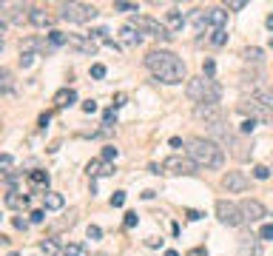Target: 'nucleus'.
I'll return each instance as SVG.
<instances>
[{
    "mask_svg": "<svg viewBox=\"0 0 273 256\" xmlns=\"http://www.w3.org/2000/svg\"><path fill=\"white\" fill-rule=\"evenodd\" d=\"M102 236V231L97 228V225H89V239H100Z\"/></svg>",
    "mask_w": 273,
    "mask_h": 256,
    "instance_id": "45",
    "label": "nucleus"
},
{
    "mask_svg": "<svg viewBox=\"0 0 273 256\" xmlns=\"http://www.w3.org/2000/svg\"><path fill=\"white\" fill-rule=\"evenodd\" d=\"M253 128H256V120H245V123L239 126V131H242V134H250Z\"/></svg>",
    "mask_w": 273,
    "mask_h": 256,
    "instance_id": "42",
    "label": "nucleus"
},
{
    "mask_svg": "<svg viewBox=\"0 0 273 256\" xmlns=\"http://www.w3.org/2000/svg\"><path fill=\"white\" fill-rule=\"evenodd\" d=\"M77 100V94H74V88H63V91L54 97V103H57V108H66V105H71Z\"/></svg>",
    "mask_w": 273,
    "mask_h": 256,
    "instance_id": "21",
    "label": "nucleus"
},
{
    "mask_svg": "<svg viewBox=\"0 0 273 256\" xmlns=\"http://www.w3.org/2000/svg\"><path fill=\"white\" fill-rule=\"evenodd\" d=\"M68 48H74V51H80V54L94 57V54H97V40L83 37V35H71V37H68Z\"/></svg>",
    "mask_w": 273,
    "mask_h": 256,
    "instance_id": "11",
    "label": "nucleus"
},
{
    "mask_svg": "<svg viewBox=\"0 0 273 256\" xmlns=\"http://www.w3.org/2000/svg\"><path fill=\"white\" fill-rule=\"evenodd\" d=\"M236 108H239V111H242L245 117H248V120H262V123H268V120L273 117L271 108H265V105L256 100V97H250V100H242Z\"/></svg>",
    "mask_w": 273,
    "mask_h": 256,
    "instance_id": "8",
    "label": "nucleus"
},
{
    "mask_svg": "<svg viewBox=\"0 0 273 256\" xmlns=\"http://www.w3.org/2000/svg\"><path fill=\"white\" fill-rule=\"evenodd\" d=\"M97 14L100 12H97L94 6H89V3H63V6H60V17L68 20V23H89Z\"/></svg>",
    "mask_w": 273,
    "mask_h": 256,
    "instance_id": "5",
    "label": "nucleus"
},
{
    "mask_svg": "<svg viewBox=\"0 0 273 256\" xmlns=\"http://www.w3.org/2000/svg\"><path fill=\"white\" fill-rule=\"evenodd\" d=\"M120 105H125V94H117V97H114V108H120Z\"/></svg>",
    "mask_w": 273,
    "mask_h": 256,
    "instance_id": "50",
    "label": "nucleus"
},
{
    "mask_svg": "<svg viewBox=\"0 0 273 256\" xmlns=\"http://www.w3.org/2000/svg\"><path fill=\"white\" fill-rule=\"evenodd\" d=\"M14 228H20V231H26V228H29V222H26V219H14Z\"/></svg>",
    "mask_w": 273,
    "mask_h": 256,
    "instance_id": "52",
    "label": "nucleus"
},
{
    "mask_svg": "<svg viewBox=\"0 0 273 256\" xmlns=\"http://www.w3.org/2000/svg\"><path fill=\"white\" fill-rule=\"evenodd\" d=\"M20 63H23V66H32V63H34V54L23 51V54H20Z\"/></svg>",
    "mask_w": 273,
    "mask_h": 256,
    "instance_id": "47",
    "label": "nucleus"
},
{
    "mask_svg": "<svg viewBox=\"0 0 273 256\" xmlns=\"http://www.w3.org/2000/svg\"><path fill=\"white\" fill-rule=\"evenodd\" d=\"M114 9H117V12H139V6H136V3H125V0H117V3H114Z\"/></svg>",
    "mask_w": 273,
    "mask_h": 256,
    "instance_id": "31",
    "label": "nucleus"
},
{
    "mask_svg": "<svg viewBox=\"0 0 273 256\" xmlns=\"http://www.w3.org/2000/svg\"><path fill=\"white\" fill-rule=\"evenodd\" d=\"M228 145L233 148V157H236V160H248L250 151H253V148L248 145V140H242V137H233V140L228 142Z\"/></svg>",
    "mask_w": 273,
    "mask_h": 256,
    "instance_id": "17",
    "label": "nucleus"
},
{
    "mask_svg": "<svg viewBox=\"0 0 273 256\" xmlns=\"http://www.w3.org/2000/svg\"><path fill=\"white\" fill-rule=\"evenodd\" d=\"M86 171H89V176H108V174H114V168L108 163H102V160H91Z\"/></svg>",
    "mask_w": 273,
    "mask_h": 256,
    "instance_id": "18",
    "label": "nucleus"
},
{
    "mask_svg": "<svg viewBox=\"0 0 273 256\" xmlns=\"http://www.w3.org/2000/svg\"><path fill=\"white\" fill-rule=\"evenodd\" d=\"M165 256H180V254H177V251H168V254H165Z\"/></svg>",
    "mask_w": 273,
    "mask_h": 256,
    "instance_id": "55",
    "label": "nucleus"
},
{
    "mask_svg": "<svg viewBox=\"0 0 273 256\" xmlns=\"http://www.w3.org/2000/svg\"><path fill=\"white\" fill-rule=\"evenodd\" d=\"M83 111H86V114H94V111H97V103H94V100H86V103H83Z\"/></svg>",
    "mask_w": 273,
    "mask_h": 256,
    "instance_id": "44",
    "label": "nucleus"
},
{
    "mask_svg": "<svg viewBox=\"0 0 273 256\" xmlns=\"http://www.w3.org/2000/svg\"><path fill=\"white\" fill-rule=\"evenodd\" d=\"M120 35H123V43H125V46H139V40H142V35H139V32H136L131 23H125Z\"/></svg>",
    "mask_w": 273,
    "mask_h": 256,
    "instance_id": "20",
    "label": "nucleus"
},
{
    "mask_svg": "<svg viewBox=\"0 0 273 256\" xmlns=\"http://www.w3.org/2000/svg\"><path fill=\"white\" fill-rule=\"evenodd\" d=\"M6 205H9V208H20V205H29V197H17V191H9V197H6Z\"/></svg>",
    "mask_w": 273,
    "mask_h": 256,
    "instance_id": "27",
    "label": "nucleus"
},
{
    "mask_svg": "<svg viewBox=\"0 0 273 256\" xmlns=\"http://www.w3.org/2000/svg\"><path fill=\"white\" fill-rule=\"evenodd\" d=\"M145 69L151 71L159 83H165V85H177V83L188 80L185 63H182L174 51H168V48H151L145 54Z\"/></svg>",
    "mask_w": 273,
    "mask_h": 256,
    "instance_id": "1",
    "label": "nucleus"
},
{
    "mask_svg": "<svg viewBox=\"0 0 273 256\" xmlns=\"http://www.w3.org/2000/svg\"><path fill=\"white\" fill-rule=\"evenodd\" d=\"M100 160H102V163H111V160H117V148H114V145H105V148H102V154H100Z\"/></svg>",
    "mask_w": 273,
    "mask_h": 256,
    "instance_id": "33",
    "label": "nucleus"
},
{
    "mask_svg": "<svg viewBox=\"0 0 273 256\" xmlns=\"http://www.w3.org/2000/svg\"><path fill=\"white\" fill-rule=\"evenodd\" d=\"M214 71H216V63L214 60H205V77H214Z\"/></svg>",
    "mask_w": 273,
    "mask_h": 256,
    "instance_id": "43",
    "label": "nucleus"
},
{
    "mask_svg": "<svg viewBox=\"0 0 273 256\" xmlns=\"http://www.w3.org/2000/svg\"><path fill=\"white\" fill-rule=\"evenodd\" d=\"M162 171L165 174H174V176H191V174H196V163H193L191 157L185 154H171L168 160L162 163Z\"/></svg>",
    "mask_w": 273,
    "mask_h": 256,
    "instance_id": "6",
    "label": "nucleus"
},
{
    "mask_svg": "<svg viewBox=\"0 0 273 256\" xmlns=\"http://www.w3.org/2000/svg\"><path fill=\"white\" fill-rule=\"evenodd\" d=\"M239 251H242V256H262V242L253 239V236H242L239 239Z\"/></svg>",
    "mask_w": 273,
    "mask_h": 256,
    "instance_id": "15",
    "label": "nucleus"
},
{
    "mask_svg": "<svg viewBox=\"0 0 273 256\" xmlns=\"http://www.w3.org/2000/svg\"><path fill=\"white\" fill-rule=\"evenodd\" d=\"M46 219V211H32V222H43Z\"/></svg>",
    "mask_w": 273,
    "mask_h": 256,
    "instance_id": "48",
    "label": "nucleus"
},
{
    "mask_svg": "<svg viewBox=\"0 0 273 256\" xmlns=\"http://www.w3.org/2000/svg\"><path fill=\"white\" fill-rule=\"evenodd\" d=\"M193 117H196V120H205V123L211 126V123H219V120H222V108H219V105H193Z\"/></svg>",
    "mask_w": 273,
    "mask_h": 256,
    "instance_id": "12",
    "label": "nucleus"
},
{
    "mask_svg": "<svg viewBox=\"0 0 273 256\" xmlns=\"http://www.w3.org/2000/svg\"><path fill=\"white\" fill-rule=\"evenodd\" d=\"M91 77H94V80H102V77H105V66H102V63H94V66H91Z\"/></svg>",
    "mask_w": 273,
    "mask_h": 256,
    "instance_id": "35",
    "label": "nucleus"
},
{
    "mask_svg": "<svg viewBox=\"0 0 273 256\" xmlns=\"http://www.w3.org/2000/svg\"><path fill=\"white\" fill-rule=\"evenodd\" d=\"M29 182L32 185H48V174L46 171H29Z\"/></svg>",
    "mask_w": 273,
    "mask_h": 256,
    "instance_id": "29",
    "label": "nucleus"
},
{
    "mask_svg": "<svg viewBox=\"0 0 273 256\" xmlns=\"http://www.w3.org/2000/svg\"><path fill=\"white\" fill-rule=\"evenodd\" d=\"M253 97H256V100L265 105V108H271V111H273V88H259Z\"/></svg>",
    "mask_w": 273,
    "mask_h": 256,
    "instance_id": "26",
    "label": "nucleus"
},
{
    "mask_svg": "<svg viewBox=\"0 0 273 256\" xmlns=\"http://www.w3.org/2000/svg\"><path fill=\"white\" fill-rule=\"evenodd\" d=\"M245 60H248V63H253V66H259L262 63V48H245Z\"/></svg>",
    "mask_w": 273,
    "mask_h": 256,
    "instance_id": "30",
    "label": "nucleus"
},
{
    "mask_svg": "<svg viewBox=\"0 0 273 256\" xmlns=\"http://www.w3.org/2000/svg\"><path fill=\"white\" fill-rule=\"evenodd\" d=\"M165 23H168V32L171 29H182V26H185V17H182V12L171 9V12L165 14Z\"/></svg>",
    "mask_w": 273,
    "mask_h": 256,
    "instance_id": "23",
    "label": "nucleus"
},
{
    "mask_svg": "<svg viewBox=\"0 0 273 256\" xmlns=\"http://www.w3.org/2000/svg\"><path fill=\"white\" fill-rule=\"evenodd\" d=\"M188 100H191L193 105H219V100H222V85L214 80V77H193V80H188Z\"/></svg>",
    "mask_w": 273,
    "mask_h": 256,
    "instance_id": "3",
    "label": "nucleus"
},
{
    "mask_svg": "<svg viewBox=\"0 0 273 256\" xmlns=\"http://www.w3.org/2000/svg\"><path fill=\"white\" fill-rule=\"evenodd\" d=\"M111 123H117V111L108 108V111H105V126H111Z\"/></svg>",
    "mask_w": 273,
    "mask_h": 256,
    "instance_id": "46",
    "label": "nucleus"
},
{
    "mask_svg": "<svg viewBox=\"0 0 273 256\" xmlns=\"http://www.w3.org/2000/svg\"><path fill=\"white\" fill-rule=\"evenodd\" d=\"M9 256H17V254H9Z\"/></svg>",
    "mask_w": 273,
    "mask_h": 256,
    "instance_id": "56",
    "label": "nucleus"
},
{
    "mask_svg": "<svg viewBox=\"0 0 273 256\" xmlns=\"http://www.w3.org/2000/svg\"><path fill=\"white\" fill-rule=\"evenodd\" d=\"M125 205V194L123 191H114L111 194V208H123Z\"/></svg>",
    "mask_w": 273,
    "mask_h": 256,
    "instance_id": "34",
    "label": "nucleus"
},
{
    "mask_svg": "<svg viewBox=\"0 0 273 256\" xmlns=\"http://www.w3.org/2000/svg\"><path fill=\"white\" fill-rule=\"evenodd\" d=\"M171 148H182V140H180V137H171Z\"/></svg>",
    "mask_w": 273,
    "mask_h": 256,
    "instance_id": "53",
    "label": "nucleus"
},
{
    "mask_svg": "<svg viewBox=\"0 0 273 256\" xmlns=\"http://www.w3.org/2000/svg\"><path fill=\"white\" fill-rule=\"evenodd\" d=\"M48 43H51V46H68V35H63V32H48Z\"/></svg>",
    "mask_w": 273,
    "mask_h": 256,
    "instance_id": "28",
    "label": "nucleus"
},
{
    "mask_svg": "<svg viewBox=\"0 0 273 256\" xmlns=\"http://www.w3.org/2000/svg\"><path fill=\"white\" fill-rule=\"evenodd\" d=\"M211 43H214V46H225V43H228V32H225V29L214 32V35H211Z\"/></svg>",
    "mask_w": 273,
    "mask_h": 256,
    "instance_id": "32",
    "label": "nucleus"
},
{
    "mask_svg": "<svg viewBox=\"0 0 273 256\" xmlns=\"http://www.w3.org/2000/svg\"><path fill=\"white\" fill-rule=\"evenodd\" d=\"M245 6H248L245 0H228V9H230V12H242Z\"/></svg>",
    "mask_w": 273,
    "mask_h": 256,
    "instance_id": "39",
    "label": "nucleus"
},
{
    "mask_svg": "<svg viewBox=\"0 0 273 256\" xmlns=\"http://www.w3.org/2000/svg\"><path fill=\"white\" fill-rule=\"evenodd\" d=\"M32 26H37V29H51L54 26V14H48L46 9H32V20H29ZM54 32V29H51Z\"/></svg>",
    "mask_w": 273,
    "mask_h": 256,
    "instance_id": "14",
    "label": "nucleus"
},
{
    "mask_svg": "<svg viewBox=\"0 0 273 256\" xmlns=\"http://www.w3.org/2000/svg\"><path fill=\"white\" fill-rule=\"evenodd\" d=\"M131 26H134L139 35H151V37H157V40H162V43H171V32H168V26H162L159 20H154V17H145V14H134L131 17Z\"/></svg>",
    "mask_w": 273,
    "mask_h": 256,
    "instance_id": "4",
    "label": "nucleus"
},
{
    "mask_svg": "<svg viewBox=\"0 0 273 256\" xmlns=\"http://www.w3.org/2000/svg\"><path fill=\"white\" fill-rule=\"evenodd\" d=\"M191 23H193V29H196V32L208 29V26H211V23H208V9H205V12H202V9H196V12L191 14Z\"/></svg>",
    "mask_w": 273,
    "mask_h": 256,
    "instance_id": "22",
    "label": "nucleus"
},
{
    "mask_svg": "<svg viewBox=\"0 0 273 256\" xmlns=\"http://www.w3.org/2000/svg\"><path fill=\"white\" fill-rule=\"evenodd\" d=\"M40 251H43L46 256H63V251H60L57 239H43V242H40Z\"/></svg>",
    "mask_w": 273,
    "mask_h": 256,
    "instance_id": "25",
    "label": "nucleus"
},
{
    "mask_svg": "<svg viewBox=\"0 0 273 256\" xmlns=\"http://www.w3.org/2000/svg\"><path fill=\"white\" fill-rule=\"evenodd\" d=\"M43 202H46V211H60L63 205H66L63 194H57V191H46V194H43Z\"/></svg>",
    "mask_w": 273,
    "mask_h": 256,
    "instance_id": "19",
    "label": "nucleus"
},
{
    "mask_svg": "<svg viewBox=\"0 0 273 256\" xmlns=\"http://www.w3.org/2000/svg\"><path fill=\"white\" fill-rule=\"evenodd\" d=\"M0 77H3V91H11V71L3 69L0 71Z\"/></svg>",
    "mask_w": 273,
    "mask_h": 256,
    "instance_id": "37",
    "label": "nucleus"
},
{
    "mask_svg": "<svg viewBox=\"0 0 273 256\" xmlns=\"http://www.w3.org/2000/svg\"><path fill=\"white\" fill-rule=\"evenodd\" d=\"M253 176H256V179H268V176H271V168H268V165H256V168H253Z\"/></svg>",
    "mask_w": 273,
    "mask_h": 256,
    "instance_id": "36",
    "label": "nucleus"
},
{
    "mask_svg": "<svg viewBox=\"0 0 273 256\" xmlns=\"http://www.w3.org/2000/svg\"><path fill=\"white\" fill-rule=\"evenodd\" d=\"M188 256H205V251H202V248H196V251H191Z\"/></svg>",
    "mask_w": 273,
    "mask_h": 256,
    "instance_id": "54",
    "label": "nucleus"
},
{
    "mask_svg": "<svg viewBox=\"0 0 273 256\" xmlns=\"http://www.w3.org/2000/svg\"><path fill=\"white\" fill-rule=\"evenodd\" d=\"M259 239H273V222H268V225H262Z\"/></svg>",
    "mask_w": 273,
    "mask_h": 256,
    "instance_id": "38",
    "label": "nucleus"
},
{
    "mask_svg": "<svg viewBox=\"0 0 273 256\" xmlns=\"http://www.w3.org/2000/svg\"><path fill=\"white\" fill-rule=\"evenodd\" d=\"M185 154L196 163V168H222V163H225V154L219 148V142H214L211 137H193V140H188Z\"/></svg>",
    "mask_w": 273,
    "mask_h": 256,
    "instance_id": "2",
    "label": "nucleus"
},
{
    "mask_svg": "<svg viewBox=\"0 0 273 256\" xmlns=\"http://www.w3.org/2000/svg\"><path fill=\"white\" fill-rule=\"evenodd\" d=\"M216 216H219V222L228 225V228H239V225H245L242 208H239L236 202H228V199H219V202H216Z\"/></svg>",
    "mask_w": 273,
    "mask_h": 256,
    "instance_id": "7",
    "label": "nucleus"
},
{
    "mask_svg": "<svg viewBox=\"0 0 273 256\" xmlns=\"http://www.w3.org/2000/svg\"><path fill=\"white\" fill-rule=\"evenodd\" d=\"M222 188H225L228 194H245L250 188V179L242 171H228L225 176H222Z\"/></svg>",
    "mask_w": 273,
    "mask_h": 256,
    "instance_id": "9",
    "label": "nucleus"
},
{
    "mask_svg": "<svg viewBox=\"0 0 273 256\" xmlns=\"http://www.w3.org/2000/svg\"><path fill=\"white\" fill-rule=\"evenodd\" d=\"M32 9L29 6H9V12H3V23H29Z\"/></svg>",
    "mask_w": 273,
    "mask_h": 256,
    "instance_id": "13",
    "label": "nucleus"
},
{
    "mask_svg": "<svg viewBox=\"0 0 273 256\" xmlns=\"http://www.w3.org/2000/svg\"><path fill=\"white\" fill-rule=\"evenodd\" d=\"M89 254V248L83 242H68L66 248H63V256H86Z\"/></svg>",
    "mask_w": 273,
    "mask_h": 256,
    "instance_id": "24",
    "label": "nucleus"
},
{
    "mask_svg": "<svg viewBox=\"0 0 273 256\" xmlns=\"http://www.w3.org/2000/svg\"><path fill=\"white\" fill-rule=\"evenodd\" d=\"M208 23H211V29H214V32L225 29V23H228V12H225V9H208Z\"/></svg>",
    "mask_w": 273,
    "mask_h": 256,
    "instance_id": "16",
    "label": "nucleus"
},
{
    "mask_svg": "<svg viewBox=\"0 0 273 256\" xmlns=\"http://www.w3.org/2000/svg\"><path fill=\"white\" fill-rule=\"evenodd\" d=\"M0 168H3L6 174H11V157H9V154H3V157H0Z\"/></svg>",
    "mask_w": 273,
    "mask_h": 256,
    "instance_id": "41",
    "label": "nucleus"
},
{
    "mask_svg": "<svg viewBox=\"0 0 273 256\" xmlns=\"http://www.w3.org/2000/svg\"><path fill=\"white\" fill-rule=\"evenodd\" d=\"M239 208H242L245 222H262L265 216H268V211H265V205H262L259 199H242Z\"/></svg>",
    "mask_w": 273,
    "mask_h": 256,
    "instance_id": "10",
    "label": "nucleus"
},
{
    "mask_svg": "<svg viewBox=\"0 0 273 256\" xmlns=\"http://www.w3.org/2000/svg\"><path fill=\"white\" fill-rule=\"evenodd\" d=\"M188 219L196 222V219H202V213H199V211H188Z\"/></svg>",
    "mask_w": 273,
    "mask_h": 256,
    "instance_id": "51",
    "label": "nucleus"
},
{
    "mask_svg": "<svg viewBox=\"0 0 273 256\" xmlns=\"http://www.w3.org/2000/svg\"><path fill=\"white\" fill-rule=\"evenodd\" d=\"M102 46H108V48H114V51H120V43H117V40H111V37H108V40H102Z\"/></svg>",
    "mask_w": 273,
    "mask_h": 256,
    "instance_id": "49",
    "label": "nucleus"
},
{
    "mask_svg": "<svg viewBox=\"0 0 273 256\" xmlns=\"http://www.w3.org/2000/svg\"><path fill=\"white\" fill-rule=\"evenodd\" d=\"M136 222H139V216H136L134 211H128V213H125V228H134Z\"/></svg>",
    "mask_w": 273,
    "mask_h": 256,
    "instance_id": "40",
    "label": "nucleus"
}]
</instances>
